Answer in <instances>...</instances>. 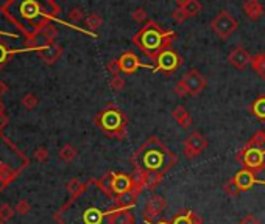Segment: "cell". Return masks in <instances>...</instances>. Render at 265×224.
I'll return each mask as SVG.
<instances>
[{
  "instance_id": "12",
  "label": "cell",
  "mask_w": 265,
  "mask_h": 224,
  "mask_svg": "<svg viewBox=\"0 0 265 224\" xmlns=\"http://www.w3.org/2000/svg\"><path fill=\"white\" fill-rule=\"evenodd\" d=\"M166 208H167V201L159 195H153L150 199H147V203L144 206L142 218L145 223H153Z\"/></svg>"
},
{
  "instance_id": "6",
  "label": "cell",
  "mask_w": 265,
  "mask_h": 224,
  "mask_svg": "<svg viewBox=\"0 0 265 224\" xmlns=\"http://www.w3.org/2000/svg\"><path fill=\"white\" fill-rule=\"evenodd\" d=\"M153 72H164L172 75L182 65V58L173 47H168L153 59Z\"/></svg>"
},
{
  "instance_id": "45",
  "label": "cell",
  "mask_w": 265,
  "mask_h": 224,
  "mask_svg": "<svg viewBox=\"0 0 265 224\" xmlns=\"http://www.w3.org/2000/svg\"><path fill=\"white\" fill-rule=\"evenodd\" d=\"M189 3V0H176V8H184Z\"/></svg>"
},
{
  "instance_id": "42",
  "label": "cell",
  "mask_w": 265,
  "mask_h": 224,
  "mask_svg": "<svg viewBox=\"0 0 265 224\" xmlns=\"http://www.w3.org/2000/svg\"><path fill=\"white\" fill-rule=\"evenodd\" d=\"M239 224H261V221L257 220L254 215H251V213H249V215L244 216V218L240 220V223H239Z\"/></svg>"
},
{
  "instance_id": "34",
  "label": "cell",
  "mask_w": 265,
  "mask_h": 224,
  "mask_svg": "<svg viewBox=\"0 0 265 224\" xmlns=\"http://www.w3.org/2000/svg\"><path fill=\"white\" fill-rule=\"evenodd\" d=\"M109 87H111L114 92L123 91V87H125V80H123V77H120V75H114V77L111 78V81H109Z\"/></svg>"
},
{
  "instance_id": "40",
  "label": "cell",
  "mask_w": 265,
  "mask_h": 224,
  "mask_svg": "<svg viewBox=\"0 0 265 224\" xmlns=\"http://www.w3.org/2000/svg\"><path fill=\"white\" fill-rule=\"evenodd\" d=\"M84 17V13L80 10V8H73L70 13H69V20L73 22V24H77V22H80Z\"/></svg>"
},
{
  "instance_id": "28",
  "label": "cell",
  "mask_w": 265,
  "mask_h": 224,
  "mask_svg": "<svg viewBox=\"0 0 265 224\" xmlns=\"http://www.w3.org/2000/svg\"><path fill=\"white\" fill-rule=\"evenodd\" d=\"M181 10L186 13L187 17H195L197 14H200L203 11V5L200 0H189V3Z\"/></svg>"
},
{
  "instance_id": "22",
  "label": "cell",
  "mask_w": 265,
  "mask_h": 224,
  "mask_svg": "<svg viewBox=\"0 0 265 224\" xmlns=\"http://www.w3.org/2000/svg\"><path fill=\"white\" fill-rule=\"evenodd\" d=\"M172 117L176 120V123L181 126V129H189L190 126L194 125L192 117H190V114L184 106H176L172 112Z\"/></svg>"
},
{
  "instance_id": "30",
  "label": "cell",
  "mask_w": 265,
  "mask_h": 224,
  "mask_svg": "<svg viewBox=\"0 0 265 224\" xmlns=\"http://www.w3.org/2000/svg\"><path fill=\"white\" fill-rule=\"evenodd\" d=\"M20 103H22V106H24L25 109L32 111V109H34L39 104V100H38V96H36L34 94H25L24 96H22Z\"/></svg>"
},
{
  "instance_id": "27",
  "label": "cell",
  "mask_w": 265,
  "mask_h": 224,
  "mask_svg": "<svg viewBox=\"0 0 265 224\" xmlns=\"http://www.w3.org/2000/svg\"><path fill=\"white\" fill-rule=\"evenodd\" d=\"M103 25V19L99 16V14H89V16L84 17V27L87 28V32L89 33H95L97 30Z\"/></svg>"
},
{
  "instance_id": "35",
  "label": "cell",
  "mask_w": 265,
  "mask_h": 224,
  "mask_svg": "<svg viewBox=\"0 0 265 224\" xmlns=\"http://www.w3.org/2000/svg\"><path fill=\"white\" fill-rule=\"evenodd\" d=\"M14 210H16V213H19V215H27L32 210V204L28 203L27 199H19L16 203V207H14Z\"/></svg>"
},
{
  "instance_id": "9",
  "label": "cell",
  "mask_w": 265,
  "mask_h": 224,
  "mask_svg": "<svg viewBox=\"0 0 265 224\" xmlns=\"http://www.w3.org/2000/svg\"><path fill=\"white\" fill-rule=\"evenodd\" d=\"M181 80L184 81V84L187 86L189 95H200L206 89V86H208V80L197 69H190L189 72H186Z\"/></svg>"
},
{
  "instance_id": "47",
  "label": "cell",
  "mask_w": 265,
  "mask_h": 224,
  "mask_svg": "<svg viewBox=\"0 0 265 224\" xmlns=\"http://www.w3.org/2000/svg\"><path fill=\"white\" fill-rule=\"evenodd\" d=\"M0 114H5V104L2 100H0Z\"/></svg>"
},
{
  "instance_id": "11",
  "label": "cell",
  "mask_w": 265,
  "mask_h": 224,
  "mask_svg": "<svg viewBox=\"0 0 265 224\" xmlns=\"http://www.w3.org/2000/svg\"><path fill=\"white\" fill-rule=\"evenodd\" d=\"M119 65H120V72L125 75H132L139 69H151L153 70V67L150 64L142 63L141 58H139L134 51H125V53H122V56L119 58Z\"/></svg>"
},
{
  "instance_id": "48",
  "label": "cell",
  "mask_w": 265,
  "mask_h": 224,
  "mask_svg": "<svg viewBox=\"0 0 265 224\" xmlns=\"http://www.w3.org/2000/svg\"><path fill=\"white\" fill-rule=\"evenodd\" d=\"M151 224H172V223H168V221L161 220V221H158V223H151Z\"/></svg>"
},
{
  "instance_id": "41",
  "label": "cell",
  "mask_w": 265,
  "mask_h": 224,
  "mask_svg": "<svg viewBox=\"0 0 265 224\" xmlns=\"http://www.w3.org/2000/svg\"><path fill=\"white\" fill-rule=\"evenodd\" d=\"M172 19L175 22H178V24H181V22H184V20L189 19V17L186 16V13H184L181 8H175V11L172 13Z\"/></svg>"
},
{
  "instance_id": "15",
  "label": "cell",
  "mask_w": 265,
  "mask_h": 224,
  "mask_svg": "<svg viewBox=\"0 0 265 224\" xmlns=\"http://www.w3.org/2000/svg\"><path fill=\"white\" fill-rule=\"evenodd\" d=\"M63 53H64L63 46H60V44H55V42L53 44H47V46L38 48V56L46 64H49V65L55 64L58 59L63 56Z\"/></svg>"
},
{
  "instance_id": "1",
  "label": "cell",
  "mask_w": 265,
  "mask_h": 224,
  "mask_svg": "<svg viewBox=\"0 0 265 224\" xmlns=\"http://www.w3.org/2000/svg\"><path fill=\"white\" fill-rule=\"evenodd\" d=\"M2 11L11 24L16 25L27 37L49 25L58 17L61 8L55 0H8Z\"/></svg>"
},
{
  "instance_id": "46",
  "label": "cell",
  "mask_w": 265,
  "mask_h": 224,
  "mask_svg": "<svg viewBox=\"0 0 265 224\" xmlns=\"http://www.w3.org/2000/svg\"><path fill=\"white\" fill-rule=\"evenodd\" d=\"M5 170H8V165H5L3 162H0V173H3Z\"/></svg>"
},
{
  "instance_id": "33",
  "label": "cell",
  "mask_w": 265,
  "mask_h": 224,
  "mask_svg": "<svg viewBox=\"0 0 265 224\" xmlns=\"http://www.w3.org/2000/svg\"><path fill=\"white\" fill-rule=\"evenodd\" d=\"M223 192L226 193V195H230V196H235V195H239L240 190H239V187L235 185L234 177H230V179H228V181L223 184Z\"/></svg>"
},
{
  "instance_id": "43",
  "label": "cell",
  "mask_w": 265,
  "mask_h": 224,
  "mask_svg": "<svg viewBox=\"0 0 265 224\" xmlns=\"http://www.w3.org/2000/svg\"><path fill=\"white\" fill-rule=\"evenodd\" d=\"M8 123H10V118L6 117L5 114H0V131H2L3 128H6Z\"/></svg>"
},
{
  "instance_id": "21",
  "label": "cell",
  "mask_w": 265,
  "mask_h": 224,
  "mask_svg": "<svg viewBox=\"0 0 265 224\" xmlns=\"http://www.w3.org/2000/svg\"><path fill=\"white\" fill-rule=\"evenodd\" d=\"M92 181H89V182H86V184H83L80 179H77V177H73V179H70V181L67 182V192H69V195H70V199H69V203H67V206L69 204H72V203H75V201L83 195V193L86 192V189L89 187V184H91Z\"/></svg>"
},
{
  "instance_id": "7",
  "label": "cell",
  "mask_w": 265,
  "mask_h": 224,
  "mask_svg": "<svg viewBox=\"0 0 265 224\" xmlns=\"http://www.w3.org/2000/svg\"><path fill=\"white\" fill-rule=\"evenodd\" d=\"M239 24H237V20H235L230 13L228 11H220L217 16L212 19L211 22V28H212V32H214L217 34L218 39H228L235 30H237Z\"/></svg>"
},
{
  "instance_id": "37",
  "label": "cell",
  "mask_w": 265,
  "mask_h": 224,
  "mask_svg": "<svg viewBox=\"0 0 265 224\" xmlns=\"http://www.w3.org/2000/svg\"><path fill=\"white\" fill-rule=\"evenodd\" d=\"M131 17H132V20L136 22V24H142V22L147 19V11L144 8H136L134 11H132Z\"/></svg>"
},
{
  "instance_id": "26",
  "label": "cell",
  "mask_w": 265,
  "mask_h": 224,
  "mask_svg": "<svg viewBox=\"0 0 265 224\" xmlns=\"http://www.w3.org/2000/svg\"><path fill=\"white\" fill-rule=\"evenodd\" d=\"M78 156V151L77 148L70 145V144H66L61 149H60V159L64 160L66 163H72L73 160H75V158Z\"/></svg>"
},
{
  "instance_id": "23",
  "label": "cell",
  "mask_w": 265,
  "mask_h": 224,
  "mask_svg": "<svg viewBox=\"0 0 265 224\" xmlns=\"http://www.w3.org/2000/svg\"><path fill=\"white\" fill-rule=\"evenodd\" d=\"M113 176L114 173L113 171H108L106 175H103L100 179L95 181V185H97V189L101 190V193H105V195L114 201V195H113Z\"/></svg>"
},
{
  "instance_id": "24",
  "label": "cell",
  "mask_w": 265,
  "mask_h": 224,
  "mask_svg": "<svg viewBox=\"0 0 265 224\" xmlns=\"http://www.w3.org/2000/svg\"><path fill=\"white\" fill-rule=\"evenodd\" d=\"M249 112L261 123H265V95H259L249 104Z\"/></svg>"
},
{
  "instance_id": "3",
  "label": "cell",
  "mask_w": 265,
  "mask_h": 224,
  "mask_svg": "<svg viewBox=\"0 0 265 224\" xmlns=\"http://www.w3.org/2000/svg\"><path fill=\"white\" fill-rule=\"evenodd\" d=\"M176 37H178V34H176V32H173V30H166L161 27L158 22L149 20L132 36V44H134L145 56H149L153 61L161 51L172 47V44L176 41Z\"/></svg>"
},
{
  "instance_id": "16",
  "label": "cell",
  "mask_w": 265,
  "mask_h": 224,
  "mask_svg": "<svg viewBox=\"0 0 265 224\" xmlns=\"http://www.w3.org/2000/svg\"><path fill=\"white\" fill-rule=\"evenodd\" d=\"M139 195H141V192H137V190L123 193V195H119L114 198L113 206H114V208H120V210H130L131 207L136 206Z\"/></svg>"
},
{
  "instance_id": "18",
  "label": "cell",
  "mask_w": 265,
  "mask_h": 224,
  "mask_svg": "<svg viewBox=\"0 0 265 224\" xmlns=\"http://www.w3.org/2000/svg\"><path fill=\"white\" fill-rule=\"evenodd\" d=\"M111 207L106 212L100 210L97 207H89L83 212V224H103V221L108 220V213Z\"/></svg>"
},
{
  "instance_id": "36",
  "label": "cell",
  "mask_w": 265,
  "mask_h": 224,
  "mask_svg": "<svg viewBox=\"0 0 265 224\" xmlns=\"http://www.w3.org/2000/svg\"><path fill=\"white\" fill-rule=\"evenodd\" d=\"M34 159L41 162V163H46L47 159H49V149L47 148H44V146H39V148H36L34 149Z\"/></svg>"
},
{
  "instance_id": "32",
  "label": "cell",
  "mask_w": 265,
  "mask_h": 224,
  "mask_svg": "<svg viewBox=\"0 0 265 224\" xmlns=\"http://www.w3.org/2000/svg\"><path fill=\"white\" fill-rule=\"evenodd\" d=\"M14 213H16V210L10 206V204H2L0 206V221H10L13 216H14Z\"/></svg>"
},
{
  "instance_id": "8",
  "label": "cell",
  "mask_w": 265,
  "mask_h": 224,
  "mask_svg": "<svg viewBox=\"0 0 265 224\" xmlns=\"http://www.w3.org/2000/svg\"><path fill=\"white\" fill-rule=\"evenodd\" d=\"M182 148H184V156H186L187 159H195L208 148V139H206L201 132L194 131L184 139Z\"/></svg>"
},
{
  "instance_id": "39",
  "label": "cell",
  "mask_w": 265,
  "mask_h": 224,
  "mask_svg": "<svg viewBox=\"0 0 265 224\" xmlns=\"http://www.w3.org/2000/svg\"><path fill=\"white\" fill-rule=\"evenodd\" d=\"M106 69H108V72L113 75H119L120 73V65H119V59H111L108 64H106Z\"/></svg>"
},
{
  "instance_id": "38",
  "label": "cell",
  "mask_w": 265,
  "mask_h": 224,
  "mask_svg": "<svg viewBox=\"0 0 265 224\" xmlns=\"http://www.w3.org/2000/svg\"><path fill=\"white\" fill-rule=\"evenodd\" d=\"M173 92H175V95H178V96H186V95H189L187 86L184 84L182 80H180L178 83H176V86L173 87Z\"/></svg>"
},
{
  "instance_id": "25",
  "label": "cell",
  "mask_w": 265,
  "mask_h": 224,
  "mask_svg": "<svg viewBox=\"0 0 265 224\" xmlns=\"http://www.w3.org/2000/svg\"><path fill=\"white\" fill-rule=\"evenodd\" d=\"M253 70L259 75L261 80H265V53H257L251 59Z\"/></svg>"
},
{
  "instance_id": "4",
  "label": "cell",
  "mask_w": 265,
  "mask_h": 224,
  "mask_svg": "<svg viewBox=\"0 0 265 224\" xmlns=\"http://www.w3.org/2000/svg\"><path fill=\"white\" fill-rule=\"evenodd\" d=\"M94 123L109 139L125 140L128 136L130 118L113 103H108L105 108L97 112V115L94 117Z\"/></svg>"
},
{
  "instance_id": "19",
  "label": "cell",
  "mask_w": 265,
  "mask_h": 224,
  "mask_svg": "<svg viewBox=\"0 0 265 224\" xmlns=\"http://www.w3.org/2000/svg\"><path fill=\"white\" fill-rule=\"evenodd\" d=\"M242 10L244 14L249 20H259L264 16V6L261 5L259 0H245L244 5H242Z\"/></svg>"
},
{
  "instance_id": "29",
  "label": "cell",
  "mask_w": 265,
  "mask_h": 224,
  "mask_svg": "<svg viewBox=\"0 0 265 224\" xmlns=\"http://www.w3.org/2000/svg\"><path fill=\"white\" fill-rule=\"evenodd\" d=\"M247 146H256V148H265V131L259 129L256 131L251 139L247 142Z\"/></svg>"
},
{
  "instance_id": "20",
  "label": "cell",
  "mask_w": 265,
  "mask_h": 224,
  "mask_svg": "<svg viewBox=\"0 0 265 224\" xmlns=\"http://www.w3.org/2000/svg\"><path fill=\"white\" fill-rule=\"evenodd\" d=\"M172 224H203V218L189 208H181V210L173 216Z\"/></svg>"
},
{
  "instance_id": "31",
  "label": "cell",
  "mask_w": 265,
  "mask_h": 224,
  "mask_svg": "<svg viewBox=\"0 0 265 224\" xmlns=\"http://www.w3.org/2000/svg\"><path fill=\"white\" fill-rule=\"evenodd\" d=\"M11 55H13V50H10L8 47H6V44L0 39V69L10 61Z\"/></svg>"
},
{
  "instance_id": "2",
  "label": "cell",
  "mask_w": 265,
  "mask_h": 224,
  "mask_svg": "<svg viewBox=\"0 0 265 224\" xmlns=\"http://www.w3.org/2000/svg\"><path fill=\"white\" fill-rule=\"evenodd\" d=\"M131 163L134 167L132 175L137 177L151 173L166 176V173H168L178 163V156L172 153L168 146L164 145L156 136H151L131 156Z\"/></svg>"
},
{
  "instance_id": "5",
  "label": "cell",
  "mask_w": 265,
  "mask_h": 224,
  "mask_svg": "<svg viewBox=\"0 0 265 224\" xmlns=\"http://www.w3.org/2000/svg\"><path fill=\"white\" fill-rule=\"evenodd\" d=\"M235 160L240 162L244 168L251 170L253 173H261L265 170V148L244 146L235 154Z\"/></svg>"
},
{
  "instance_id": "13",
  "label": "cell",
  "mask_w": 265,
  "mask_h": 224,
  "mask_svg": "<svg viewBox=\"0 0 265 224\" xmlns=\"http://www.w3.org/2000/svg\"><path fill=\"white\" fill-rule=\"evenodd\" d=\"M234 181H235V185L239 187L240 193L242 192H248L251 190L254 185L261 184V185H265V181H261V179L256 177V173H253L251 170H247V168H242L239 170L237 173L234 176Z\"/></svg>"
},
{
  "instance_id": "17",
  "label": "cell",
  "mask_w": 265,
  "mask_h": 224,
  "mask_svg": "<svg viewBox=\"0 0 265 224\" xmlns=\"http://www.w3.org/2000/svg\"><path fill=\"white\" fill-rule=\"evenodd\" d=\"M108 224H134V216L130 210H120L111 206V210L108 213Z\"/></svg>"
},
{
  "instance_id": "10",
  "label": "cell",
  "mask_w": 265,
  "mask_h": 224,
  "mask_svg": "<svg viewBox=\"0 0 265 224\" xmlns=\"http://www.w3.org/2000/svg\"><path fill=\"white\" fill-rule=\"evenodd\" d=\"M142 192L144 189L142 187L136 185L134 179H132L131 175L127 173H114L113 176V195L114 198L123 195V193H128V192Z\"/></svg>"
},
{
  "instance_id": "44",
  "label": "cell",
  "mask_w": 265,
  "mask_h": 224,
  "mask_svg": "<svg viewBox=\"0 0 265 224\" xmlns=\"http://www.w3.org/2000/svg\"><path fill=\"white\" fill-rule=\"evenodd\" d=\"M6 92H8V86H6L3 81H0V96L5 95Z\"/></svg>"
},
{
  "instance_id": "14",
  "label": "cell",
  "mask_w": 265,
  "mask_h": 224,
  "mask_svg": "<svg viewBox=\"0 0 265 224\" xmlns=\"http://www.w3.org/2000/svg\"><path fill=\"white\" fill-rule=\"evenodd\" d=\"M251 59L253 56L249 55L248 50H245L244 47H235L230 51V55H228V61L237 70H245L248 65H251Z\"/></svg>"
},
{
  "instance_id": "50",
  "label": "cell",
  "mask_w": 265,
  "mask_h": 224,
  "mask_svg": "<svg viewBox=\"0 0 265 224\" xmlns=\"http://www.w3.org/2000/svg\"><path fill=\"white\" fill-rule=\"evenodd\" d=\"M145 224H151V223H145Z\"/></svg>"
},
{
  "instance_id": "49",
  "label": "cell",
  "mask_w": 265,
  "mask_h": 224,
  "mask_svg": "<svg viewBox=\"0 0 265 224\" xmlns=\"http://www.w3.org/2000/svg\"><path fill=\"white\" fill-rule=\"evenodd\" d=\"M0 224H5V223H3V221H0Z\"/></svg>"
}]
</instances>
